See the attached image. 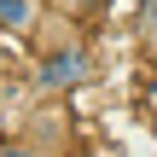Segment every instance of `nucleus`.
<instances>
[{
	"label": "nucleus",
	"instance_id": "f257e3e1",
	"mask_svg": "<svg viewBox=\"0 0 157 157\" xmlns=\"http://www.w3.org/2000/svg\"><path fill=\"white\" fill-rule=\"evenodd\" d=\"M93 76V58L70 41V47H58V52H47L41 58V70H35V82L47 87V93H64V87H76V82H87Z\"/></svg>",
	"mask_w": 157,
	"mask_h": 157
},
{
	"label": "nucleus",
	"instance_id": "f03ea898",
	"mask_svg": "<svg viewBox=\"0 0 157 157\" xmlns=\"http://www.w3.org/2000/svg\"><path fill=\"white\" fill-rule=\"evenodd\" d=\"M41 29V0H0V35H35Z\"/></svg>",
	"mask_w": 157,
	"mask_h": 157
},
{
	"label": "nucleus",
	"instance_id": "7ed1b4c3",
	"mask_svg": "<svg viewBox=\"0 0 157 157\" xmlns=\"http://www.w3.org/2000/svg\"><path fill=\"white\" fill-rule=\"evenodd\" d=\"M64 12H93V6H105V0H58Z\"/></svg>",
	"mask_w": 157,
	"mask_h": 157
},
{
	"label": "nucleus",
	"instance_id": "20e7f679",
	"mask_svg": "<svg viewBox=\"0 0 157 157\" xmlns=\"http://www.w3.org/2000/svg\"><path fill=\"white\" fill-rule=\"evenodd\" d=\"M0 157H35V146H0Z\"/></svg>",
	"mask_w": 157,
	"mask_h": 157
}]
</instances>
